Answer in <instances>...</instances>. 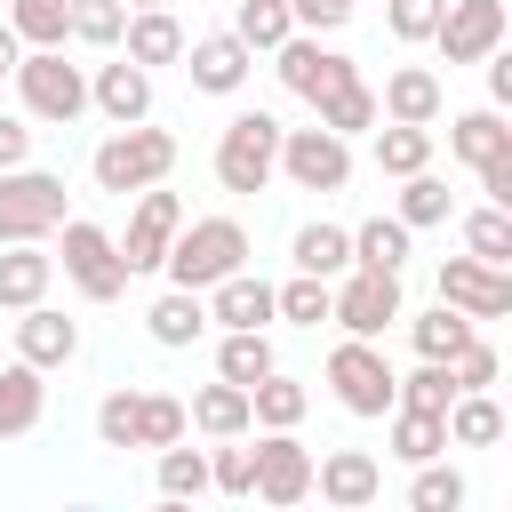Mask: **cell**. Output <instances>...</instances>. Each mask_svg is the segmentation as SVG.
<instances>
[{"label": "cell", "instance_id": "d6a6232c", "mask_svg": "<svg viewBox=\"0 0 512 512\" xmlns=\"http://www.w3.org/2000/svg\"><path fill=\"white\" fill-rule=\"evenodd\" d=\"M376 136V168L384 176H416V168H432V128H416V120H384V128H368Z\"/></svg>", "mask_w": 512, "mask_h": 512}, {"label": "cell", "instance_id": "b9f144b4", "mask_svg": "<svg viewBox=\"0 0 512 512\" xmlns=\"http://www.w3.org/2000/svg\"><path fill=\"white\" fill-rule=\"evenodd\" d=\"M232 32H240L256 56H272L296 24H288V0H240V8H232Z\"/></svg>", "mask_w": 512, "mask_h": 512}, {"label": "cell", "instance_id": "7c38bea8", "mask_svg": "<svg viewBox=\"0 0 512 512\" xmlns=\"http://www.w3.org/2000/svg\"><path fill=\"white\" fill-rule=\"evenodd\" d=\"M176 224H184V200H176L168 184H144L136 208H128V232H120V264H128V280H136V272H160Z\"/></svg>", "mask_w": 512, "mask_h": 512}, {"label": "cell", "instance_id": "1f68e13d", "mask_svg": "<svg viewBox=\"0 0 512 512\" xmlns=\"http://www.w3.org/2000/svg\"><path fill=\"white\" fill-rule=\"evenodd\" d=\"M384 432H392V456H400V464L448 456V416H424V408H384Z\"/></svg>", "mask_w": 512, "mask_h": 512}, {"label": "cell", "instance_id": "52a82bcc", "mask_svg": "<svg viewBox=\"0 0 512 512\" xmlns=\"http://www.w3.org/2000/svg\"><path fill=\"white\" fill-rule=\"evenodd\" d=\"M400 272H376V264H344L336 280H328V320L344 328V336H384V328H400Z\"/></svg>", "mask_w": 512, "mask_h": 512}, {"label": "cell", "instance_id": "3957f363", "mask_svg": "<svg viewBox=\"0 0 512 512\" xmlns=\"http://www.w3.org/2000/svg\"><path fill=\"white\" fill-rule=\"evenodd\" d=\"M272 176H280V120L272 112H232L216 128V184L232 200H256Z\"/></svg>", "mask_w": 512, "mask_h": 512}, {"label": "cell", "instance_id": "8fae6325", "mask_svg": "<svg viewBox=\"0 0 512 512\" xmlns=\"http://www.w3.org/2000/svg\"><path fill=\"white\" fill-rule=\"evenodd\" d=\"M440 304H456L464 320H504L512 312V264H488V256H440Z\"/></svg>", "mask_w": 512, "mask_h": 512}, {"label": "cell", "instance_id": "2e32d148", "mask_svg": "<svg viewBox=\"0 0 512 512\" xmlns=\"http://www.w3.org/2000/svg\"><path fill=\"white\" fill-rule=\"evenodd\" d=\"M312 488H320V504H336V512H368V504L384 496V464H376L368 448H328V456L312 464Z\"/></svg>", "mask_w": 512, "mask_h": 512}, {"label": "cell", "instance_id": "f5cc1de1", "mask_svg": "<svg viewBox=\"0 0 512 512\" xmlns=\"http://www.w3.org/2000/svg\"><path fill=\"white\" fill-rule=\"evenodd\" d=\"M480 192H488V200H496V208H512V152H504V160H488V168H480Z\"/></svg>", "mask_w": 512, "mask_h": 512}, {"label": "cell", "instance_id": "cb8c5ba5", "mask_svg": "<svg viewBox=\"0 0 512 512\" xmlns=\"http://www.w3.org/2000/svg\"><path fill=\"white\" fill-rule=\"evenodd\" d=\"M448 152H456L472 176H480L488 160H504V152H512V128H504V112H496V104H472V112H456V120H448Z\"/></svg>", "mask_w": 512, "mask_h": 512}, {"label": "cell", "instance_id": "83f0119b", "mask_svg": "<svg viewBox=\"0 0 512 512\" xmlns=\"http://www.w3.org/2000/svg\"><path fill=\"white\" fill-rule=\"evenodd\" d=\"M408 320V344H416V360H456L472 336H480V320H464L456 304H432V312H400Z\"/></svg>", "mask_w": 512, "mask_h": 512}, {"label": "cell", "instance_id": "60d3db41", "mask_svg": "<svg viewBox=\"0 0 512 512\" xmlns=\"http://www.w3.org/2000/svg\"><path fill=\"white\" fill-rule=\"evenodd\" d=\"M312 120H320V128H336V136H368V128H376V88H368V80H352V88H336L328 104H312Z\"/></svg>", "mask_w": 512, "mask_h": 512}, {"label": "cell", "instance_id": "ffe728a7", "mask_svg": "<svg viewBox=\"0 0 512 512\" xmlns=\"http://www.w3.org/2000/svg\"><path fill=\"white\" fill-rule=\"evenodd\" d=\"M208 320H216V328H272V320H280V312H272V280L248 272V264L224 272V280L208 288Z\"/></svg>", "mask_w": 512, "mask_h": 512}, {"label": "cell", "instance_id": "c3c4849f", "mask_svg": "<svg viewBox=\"0 0 512 512\" xmlns=\"http://www.w3.org/2000/svg\"><path fill=\"white\" fill-rule=\"evenodd\" d=\"M496 368H504V360H496V344H480V336H472V344H464V352L448 360L456 392H488V384H496Z\"/></svg>", "mask_w": 512, "mask_h": 512}, {"label": "cell", "instance_id": "7a4b0ae2", "mask_svg": "<svg viewBox=\"0 0 512 512\" xmlns=\"http://www.w3.org/2000/svg\"><path fill=\"white\" fill-rule=\"evenodd\" d=\"M168 168H176V136L168 128H152V120H128V128H112L96 152H88V176H96V192H144V184H168Z\"/></svg>", "mask_w": 512, "mask_h": 512}, {"label": "cell", "instance_id": "d6986e66", "mask_svg": "<svg viewBox=\"0 0 512 512\" xmlns=\"http://www.w3.org/2000/svg\"><path fill=\"white\" fill-rule=\"evenodd\" d=\"M440 112H448V88H440L432 64H400V72H384V88H376V120H416V128H432Z\"/></svg>", "mask_w": 512, "mask_h": 512}, {"label": "cell", "instance_id": "6da1fadb", "mask_svg": "<svg viewBox=\"0 0 512 512\" xmlns=\"http://www.w3.org/2000/svg\"><path fill=\"white\" fill-rule=\"evenodd\" d=\"M256 256V240H248V224L240 216H184L176 224V240H168V256H160V272H168V288H216L224 272H240Z\"/></svg>", "mask_w": 512, "mask_h": 512}, {"label": "cell", "instance_id": "7dc6e473", "mask_svg": "<svg viewBox=\"0 0 512 512\" xmlns=\"http://www.w3.org/2000/svg\"><path fill=\"white\" fill-rule=\"evenodd\" d=\"M440 8L448 0H384V24H392V40H432V24H440Z\"/></svg>", "mask_w": 512, "mask_h": 512}, {"label": "cell", "instance_id": "277c9868", "mask_svg": "<svg viewBox=\"0 0 512 512\" xmlns=\"http://www.w3.org/2000/svg\"><path fill=\"white\" fill-rule=\"evenodd\" d=\"M8 80L24 96V120H40V128H72L88 112V72L64 64V48H24Z\"/></svg>", "mask_w": 512, "mask_h": 512}, {"label": "cell", "instance_id": "9a60e30c", "mask_svg": "<svg viewBox=\"0 0 512 512\" xmlns=\"http://www.w3.org/2000/svg\"><path fill=\"white\" fill-rule=\"evenodd\" d=\"M256 504H304L312 496V448L296 432H264L256 440Z\"/></svg>", "mask_w": 512, "mask_h": 512}, {"label": "cell", "instance_id": "f546056e", "mask_svg": "<svg viewBox=\"0 0 512 512\" xmlns=\"http://www.w3.org/2000/svg\"><path fill=\"white\" fill-rule=\"evenodd\" d=\"M408 232H432V224H448L456 216V192H448V176H432V168H416V176H400V208H392Z\"/></svg>", "mask_w": 512, "mask_h": 512}, {"label": "cell", "instance_id": "4fadbf2b", "mask_svg": "<svg viewBox=\"0 0 512 512\" xmlns=\"http://www.w3.org/2000/svg\"><path fill=\"white\" fill-rule=\"evenodd\" d=\"M504 32H512L504 0H448L432 24V48H440V64H480L488 48H504Z\"/></svg>", "mask_w": 512, "mask_h": 512}, {"label": "cell", "instance_id": "5bb4252c", "mask_svg": "<svg viewBox=\"0 0 512 512\" xmlns=\"http://www.w3.org/2000/svg\"><path fill=\"white\" fill-rule=\"evenodd\" d=\"M184 72H192V88L200 96H240L248 88V72H256V48L240 40V32H200V40H184V56H176Z\"/></svg>", "mask_w": 512, "mask_h": 512}, {"label": "cell", "instance_id": "ee69618b", "mask_svg": "<svg viewBox=\"0 0 512 512\" xmlns=\"http://www.w3.org/2000/svg\"><path fill=\"white\" fill-rule=\"evenodd\" d=\"M120 32H128V0H72V40L120 48Z\"/></svg>", "mask_w": 512, "mask_h": 512}, {"label": "cell", "instance_id": "f907efd6", "mask_svg": "<svg viewBox=\"0 0 512 512\" xmlns=\"http://www.w3.org/2000/svg\"><path fill=\"white\" fill-rule=\"evenodd\" d=\"M24 160H32V120L0 112V168H24Z\"/></svg>", "mask_w": 512, "mask_h": 512}, {"label": "cell", "instance_id": "816d5d0a", "mask_svg": "<svg viewBox=\"0 0 512 512\" xmlns=\"http://www.w3.org/2000/svg\"><path fill=\"white\" fill-rule=\"evenodd\" d=\"M480 64H488V104L504 112V104H512V56H504V48H488Z\"/></svg>", "mask_w": 512, "mask_h": 512}, {"label": "cell", "instance_id": "f35d334b", "mask_svg": "<svg viewBox=\"0 0 512 512\" xmlns=\"http://www.w3.org/2000/svg\"><path fill=\"white\" fill-rule=\"evenodd\" d=\"M160 464H152V480H160V496L168 504H184V496H208V448H184V440H168V448H152Z\"/></svg>", "mask_w": 512, "mask_h": 512}, {"label": "cell", "instance_id": "44dd1931", "mask_svg": "<svg viewBox=\"0 0 512 512\" xmlns=\"http://www.w3.org/2000/svg\"><path fill=\"white\" fill-rule=\"evenodd\" d=\"M144 336H152L160 352H192V344L208 336V296H200V288L152 296V304H144Z\"/></svg>", "mask_w": 512, "mask_h": 512}, {"label": "cell", "instance_id": "bcb514c9", "mask_svg": "<svg viewBox=\"0 0 512 512\" xmlns=\"http://www.w3.org/2000/svg\"><path fill=\"white\" fill-rule=\"evenodd\" d=\"M208 488H224V496H248L256 488V448H240V432L224 448H208Z\"/></svg>", "mask_w": 512, "mask_h": 512}, {"label": "cell", "instance_id": "ba28073f", "mask_svg": "<svg viewBox=\"0 0 512 512\" xmlns=\"http://www.w3.org/2000/svg\"><path fill=\"white\" fill-rule=\"evenodd\" d=\"M72 216L64 200V176L56 168H0V240H48L56 224Z\"/></svg>", "mask_w": 512, "mask_h": 512}, {"label": "cell", "instance_id": "30bf717a", "mask_svg": "<svg viewBox=\"0 0 512 512\" xmlns=\"http://www.w3.org/2000/svg\"><path fill=\"white\" fill-rule=\"evenodd\" d=\"M280 176L296 184V192H344L352 184V136H336V128H280Z\"/></svg>", "mask_w": 512, "mask_h": 512}, {"label": "cell", "instance_id": "836d02e7", "mask_svg": "<svg viewBox=\"0 0 512 512\" xmlns=\"http://www.w3.org/2000/svg\"><path fill=\"white\" fill-rule=\"evenodd\" d=\"M8 32L24 48H64L72 40V0H8Z\"/></svg>", "mask_w": 512, "mask_h": 512}, {"label": "cell", "instance_id": "4dcf8cb0", "mask_svg": "<svg viewBox=\"0 0 512 512\" xmlns=\"http://www.w3.org/2000/svg\"><path fill=\"white\" fill-rule=\"evenodd\" d=\"M496 440H504L496 392H456L448 400V448H496Z\"/></svg>", "mask_w": 512, "mask_h": 512}, {"label": "cell", "instance_id": "e575fe53", "mask_svg": "<svg viewBox=\"0 0 512 512\" xmlns=\"http://www.w3.org/2000/svg\"><path fill=\"white\" fill-rule=\"evenodd\" d=\"M408 224L400 216H368V224H352V264H376V272H400L408 264Z\"/></svg>", "mask_w": 512, "mask_h": 512}, {"label": "cell", "instance_id": "db71d44e", "mask_svg": "<svg viewBox=\"0 0 512 512\" xmlns=\"http://www.w3.org/2000/svg\"><path fill=\"white\" fill-rule=\"evenodd\" d=\"M16 56H24V40H16V32H8V16H0V80L16 72Z\"/></svg>", "mask_w": 512, "mask_h": 512}, {"label": "cell", "instance_id": "4316f807", "mask_svg": "<svg viewBox=\"0 0 512 512\" xmlns=\"http://www.w3.org/2000/svg\"><path fill=\"white\" fill-rule=\"evenodd\" d=\"M288 264H296V272H312V280H336V272L352 264V232H344V224H328V216H312V224H296Z\"/></svg>", "mask_w": 512, "mask_h": 512}, {"label": "cell", "instance_id": "ab89813d", "mask_svg": "<svg viewBox=\"0 0 512 512\" xmlns=\"http://www.w3.org/2000/svg\"><path fill=\"white\" fill-rule=\"evenodd\" d=\"M464 496H472V488H464V472H456V464H440V456H424V464H416V480H408V504H416V512H464Z\"/></svg>", "mask_w": 512, "mask_h": 512}, {"label": "cell", "instance_id": "f1b7e54d", "mask_svg": "<svg viewBox=\"0 0 512 512\" xmlns=\"http://www.w3.org/2000/svg\"><path fill=\"white\" fill-rule=\"evenodd\" d=\"M304 408H312V392H304L296 376H280V368H264V376L248 384V424H264V432H296Z\"/></svg>", "mask_w": 512, "mask_h": 512}, {"label": "cell", "instance_id": "603a6c76", "mask_svg": "<svg viewBox=\"0 0 512 512\" xmlns=\"http://www.w3.org/2000/svg\"><path fill=\"white\" fill-rule=\"evenodd\" d=\"M40 416H48V368L8 360V368H0V440L40 432Z\"/></svg>", "mask_w": 512, "mask_h": 512}, {"label": "cell", "instance_id": "d590c367", "mask_svg": "<svg viewBox=\"0 0 512 512\" xmlns=\"http://www.w3.org/2000/svg\"><path fill=\"white\" fill-rule=\"evenodd\" d=\"M264 368H280V360H272V336H264V328H224L216 376H224V384H256Z\"/></svg>", "mask_w": 512, "mask_h": 512}, {"label": "cell", "instance_id": "7402d4cb", "mask_svg": "<svg viewBox=\"0 0 512 512\" xmlns=\"http://www.w3.org/2000/svg\"><path fill=\"white\" fill-rule=\"evenodd\" d=\"M48 280H56V256H48L40 240H0V312L40 304V296H48Z\"/></svg>", "mask_w": 512, "mask_h": 512}, {"label": "cell", "instance_id": "11a10c76", "mask_svg": "<svg viewBox=\"0 0 512 512\" xmlns=\"http://www.w3.org/2000/svg\"><path fill=\"white\" fill-rule=\"evenodd\" d=\"M128 8H168V0H128Z\"/></svg>", "mask_w": 512, "mask_h": 512}, {"label": "cell", "instance_id": "681fc988", "mask_svg": "<svg viewBox=\"0 0 512 512\" xmlns=\"http://www.w3.org/2000/svg\"><path fill=\"white\" fill-rule=\"evenodd\" d=\"M288 24L296 32H344L352 24V0H288Z\"/></svg>", "mask_w": 512, "mask_h": 512}, {"label": "cell", "instance_id": "7bdbcfd3", "mask_svg": "<svg viewBox=\"0 0 512 512\" xmlns=\"http://www.w3.org/2000/svg\"><path fill=\"white\" fill-rule=\"evenodd\" d=\"M464 248L488 256V264H512V208H496V200L472 208V216H464Z\"/></svg>", "mask_w": 512, "mask_h": 512}, {"label": "cell", "instance_id": "5b68a950", "mask_svg": "<svg viewBox=\"0 0 512 512\" xmlns=\"http://www.w3.org/2000/svg\"><path fill=\"white\" fill-rule=\"evenodd\" d=\"M48 240H56V264H64V280H72L88 304H120V296H128V264H120V240H112L104 224H88V216H64Z\"/></svg>", "mask_w": 512, "mask_h": 512}, {"label": "cell", "instance_id": "f6af8a7d", "mask_svg": "<svg viewBox=\"0 0 512 512\" xmlns=\"http://www.w3.org/2000/svg\"><path fill=\"white\" fill-rule=\"evenodd\" d=\"M272 312H280V320H296V328H320V320H328V280L296 272L288 288H272Z\"/></svg>", "mask_w": 512, "mask_h": 512}, {"label": "cell", "instance_id": "ac0fdd59", "mask_svg": "<svg viewBox=\"0 0 512 512\" xmlns=\"http://www.w3.org/2000/svg\"><path fill=\"white\" fill-rule=\"evenodd\" d=\"M88 104H96L112 128H128V120H152V72H144L136 56H112V64H96V80H88Z\"/></svg>", "mask_w": 512, "mask_h": 512}, {"label": "cell", "instance_id": "484cf974", "mask_svg": "<svg viewBox=\"0 0 512 512\" xmlns=\"http://www.w3.org/2000/svg\"><path fill=\"white\" fill-rule=\"evenodd\" d=\"M184 424H192V432H208V440L256 432V424H248V384H224V376H216V384H200V392L184 400Z\"/></svg>", "mask_w": 512, "mask_h": 512}, {"label": "cell", "instance_id": "8992f818", "mask_svg": "<svg viewBox=\"0 0 512 512\" xmlns=\"http://www.w3.org/2000/svg\"><path fill=\"white\" fill-rule=\"evenodd\" d=\"M272 72H280V88H288L296 104H328L336 88L360 80V64H352L328 32H288V40L272 48Z\"/></svg>", "mask_w": 512, "mask_h": 512}, {"label": "cell", "instance_id": "d4e9b609", "mask_svg": "<svg viewBox=\"0 0 512 512\" xmlns=\"http://www.w3.org/2000/svg\"><path fill=\"white\" fill-rule=\"evenodd\" d=\"M120 56H136L144 72H160V64H176V56H184V24H176L168 8H128Z\"/></svg>", "mask_w": 512, "mask_h": 512}, {"label": "cell", "instance_id": "9c48e42d", "mask_svg": "<svg viewBox=\"0 0 512 512\" xmlns=\"http://www.w3.org/2000/svg\"><path fill=\"white\" fill-rule=\"evenodd\" d=\"M392 360H384V344L376 336H344L336 352H328V392H336V408L344 416H384L392 408Z\"/></svg>", "mask_w": 512, "mask_h": 512}, {"label": "cell", "instance_id": "74e56055", "mask_svg": "<svg viewBox=\"0 0 512 512\" xmlns=\"http://www.w3.org/2000/svg\"><path fill=\"white\" fill-rule=\"evenodd\" d=\"M96 448H120V456H128V448H144V392H128V384H120V392H104V400H96Z\"/></svg>", "mask_w": 512, "mask_h": 512}, {"label": "cell", "instance_id": "e0dca14e", "mask_svg": "<svg viewBox=\"0 0 512 512\" xmlns=\"http://www.w3.org/2000/svg\"><path fill=\"white\" fill-rule=\"evenodd\" d=\"M16 360H32V368H72V360H80V320L56 312L48 296L24 304V312H16Z\"/></svg>", "mask_w": 512, "mask_h": 512}, {"label": "cell", "instance_id": "8d00e7d4", "mask_svg": "<svg viewBox=\"0 0 512 512\" xmlns=\"http://www.w3.org/2000/svg\"><path fill=\"white\" fill-rule=\"evenodd\" d=\"M448 400H456V376H448V360H416L408 376H392V408H424V416H448Z\"/></svg>", "mask_w": 512, "mask_h": 512}]
</instances>
